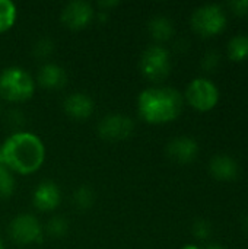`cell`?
<instances>
[{
	"label": "cell",
	"instance_id": "1",
	"mask_svg": "<svg viewBox=\"0 0 248 249\" xmlns=\"http://www.w3.org/2000/svg\"><path fill=\"white\" fill-rule=\"evenodd\" d=\"M3 162L9 171L19 175H32L45 160V146L42 140L29 131L12 133L0 147Z\"/></svg>",
	"mask_w": 248,
	"mask_h": 249
},
{
	"label": "cell",
	"instance_id": "2",
	"mask_svg": "<svg viewBox=\"0 0 248 249\" xmlns=\"http://www.w3.org/2000/svg\"><path fill=\"white\" fill-rule=\"evenodd\" d=\"M183 109V95L175 88L151 86L137 96V112L149 124L174 121Z\"/></svg>",
	"mask_w": 248,
	"mask_h": 249
},
{
	"label": "cell",
	"instance_id": "3",
	"mask_svg": "<svg viewBox=\"0 0 248 249\" xmlns=\"http://www.w3.org/2000/svg\"><path fill=\"white\" fill-rule=\"evenodd\" d=\"M35 80L19 66H9L0 73V96L7 102H25L34 96Z\"/></svg>",
	"mask_w": 248,
	"mask_h": 249
},
{
	"label": "cell",
	"instance_id": "4",
	"mask_svg": "<svg viewBox=\"0 0 248 249\" xmlns=\"http://www.w3.org/2000/svg\"><path fill=\"white\" fill-rule=\"evenodd\" d=\"M140 73L151 82L159 83L168 77L171 71L170 51L162 45H149L140 55Z\"/></svg>",
	"mask_w": 248,
	"mask_h": 249
},
{
	"label": "cell",
	"instance_id": "5",
	"mask_svg": "<svg viewBox=\"0 0 248 249\" xmlns=\"http://www.w3.org/2000/svg\"><path fill=\"white\" fill-rule=\"evenodd\" d=\"M225 25L227 15L219 4H202L191 13L193 29L203 36H212L215 34H219L225 28Z\"/></svg>",
	"mask_w": 248,
	"mask_h": 249
},
{
	"label": "cell",
	"instance_id": "6",
	"mask_svg": "<svg viewBox=\"0 0 248 249\" xmlns=\"http://www.w3.org/2000/svg\"><path fill=\"white\" fill-rule=\"evenodd\" d=\"M186 98L193 108L199 111H209L216 105L219 90L212 80L206 77H196L187 86Z\"/></svg>",
	"mask_w": 248,
	"mask_h": 249
},
{
	"label": "cell",
	"instance_id": "7",
	"mask_svg": "<svg viewBox=\"0 0 248 249\" xmlns=\"http://www.w3.org/2000/svg\"><path fill=\"white\" fill-rule=\"evenodd\" d=\"M42 226L32 214H19L9 225V236L19 245L42 242Z\"/></svg>",
	"mask_w": 248,
	"mask_h": 249
},
{
	"label": "cell",
	"instance_id": "8",
	"mask_svg": "<svg viewBox=\"0 0 248 249\" xmlns=\"http://www.w3.org/2000/svg\"><path fill=\"white\" fill-rule=\"evenodd\" d=\"M134 130V121L126 114H108L98 124V134L107 142L127 140Z\"/></svg>",
	"mask_w": 248,
	"mask_h": 249
},
{
	"label": "cell",
	"instance_id": "9",
	"mask_svg": "<svg viewBox=\"0 0 248 249\" xmlns=\"http://www.w3.org/2000/svg\"><path fill=\"white\" fill-rule=\"evenodd\" d=\"M94 18H95V10L92 4L83 0L69 1L60 13L61 23L72 31H80L86 28L94 20Z\"/></svg>",
	"mask_w": 248,
	"mask_h": 249
},
{
	"label": "cell",
	"instance_id": "10",
	"mask_svg": "<svg viewBox=\"0 0 248 249\" xmlns=\"http://www.w3.org/2000/svg\"><path fill=\"white\" fill-rule=\"evenodd\" d=\"M167 156L177 163H190L199 155V144L193 137L178 136L168 142L165 147Z\"/></svg>",
	"mask_w": 248,
	"mask_h": 249
},
{
	"label": "cell",
	"instance_id": "11",
	"mask_svg": "<svg viewBox=\"0 0 248 249\" xmlns=\"http://www.w3.org/2000/svg\"><path fill=\"white\" fill-rule=\"evenodd\" d=\"M61 203V191L53 181H42L32 193V204L39 212H53Z\"/></svg>",
	"mask_w": 248,
	"mask_h": 249
},
{
	"label": "cell",
	"instance_id": "12",
	"mask_svg": "<svg viewBox=\"0 0 248 249\" xmlns=\"http://www.w3.org/2000/svg\"><path fill=\"white\" fill-rule=\"evenodd\" d=\"M63 108H64V112L73 118V120H88L94 111H95V104L92 101L91 96H88L86 93L83 92H75V93H70L64 102H63Z\"/></svg>",
	"mask_w": 248,
	"mask_h": 249
},
{
	"label": "cell",
	"instance_id": "13",
	"mask_svg": "<svg viewBox=\"0 0 248 249\" xmlns=\"http://www.w3.org/2000/svg\"><path fill=\"white\" fill-rule=\"evenodd\" d=\"M38 85L45 89H60L67 82V74L64 69L56 63H45L39 67L37 76Z\"/></svg>",
	"mask_w": 248,
	"mask_h": 249
},
{
	"label": "cell",
	"instance_id": "14",
	"mask_svg": "<svg viewBox=\"0 0 248 249\" xmlns=\"http://www.w3.org/2000/svg\"><path fill=\"white\" fill-rule=\"evenodd\" d=\"M210 174L221 181L234 179L238 174V163L234 158L228 155H216L209 162Z\"/></svg>",
	"mask_w": 248,
	"mask_h": 249
},
{
	"label": "cell",
	"instance_id": "15",
	"mask_svg": "<svg viewBox=\"0 0 248 249\" xmlns=\"http://www.w3.org/2000/svg\"><path fill=\"white\" fill-rule=\"evenodd\" d=\"M148 31L155 41H158V42L168 41L174 35V23L170 18H167L164 15H158L149 20Z\"/></svg>",
	"mask_w": 248,
	"mask_h": 249
},
{
	"label": "cell",
	"instance_id": "16",
	"mask_svg": "<svg viewBox=\"0 0 248 249\" xmlns=\"http://www.w3.org/2000/svg\"><path fill=\"white\" fill-rule=\"evenodd\" d=\"M228 55L234 61H241L248 57V35L246 34H238L232 36L227 45Z\"/></svg>",
	"mask_w": 248,
	"mask_h": 249
},
{
	"label": "cell",
	"instance_id": "17",
	"mask_svg": "<svg viewBox=\"0 0 248 249\" xmlns=\"http://www.w3.org/2000/svg\"><path fill=\"white\" fill-rule=\"evenodd\" d=\"M18 18L16 4L10 0H0V34L13 28Z\"/></svg>",
	"mask_w": 248,
	"mask_h": 249
},
{
	"label": "cell",
	"instance_id": "18",
	"mask_svg": "<svg viewBox=\"0 0 248 249\" xmlns=\"http://www.w3.org/2000/svg\"><path fill=\"white\" fill-rule=\"evenodd\" d=\"M73 203L79 210L91 209L95 203V194H94L92 188H89L86 185L79 187L73 194Z\"/></svg>",
	"mask_w": 248,
	"mask_h": 249
},
{
	"label": "cell",
	"instance_id": "19",
	"mask_svg": "<svg viewBox=\"0 0 248 249\" xmlns=\"http://www.w3.org/2000/svg\"><path fill=\"white\" fill-rule=\"evenodd\" d=\"M47 233L53 238H63L67 231H69V222L63 216H54L48 220L47 226Z\"/></svg>",
	"mask_w": 248,
	"mask_h": 249
},
{
	"label": "cell",
	"instance_id": "20",
	"mask_svg": "<svg viewBox=\"0 0 248 249\" xmlns=\"http://www.w3.org/2000/svg\"><path fill=\"white\" fill-rule=\"evenodd\" d=\"M54 51V42L51 38H39L35 44H34V48H32V53L34 55L38 58V60H45L48 58Z\"/></svg>",
	"mask_w": 248,
	"mask_h": 249
},
{
	"label": "cell",
	"instance_id": "21",
	"mask_svg": "<svg viewBox=\"0 0 248 249\" xmlns=\"http://www.w3.org/2000/svg\"><path fill=\"white\" fill-rule=\"evenodd\" d=\"M16 181L9 169L0 172V198H9L15 193Z\"/></svg>",
	"mask_w": 248,
	"mask_h": 249
},
{
	"label": "cell",
	"instance_id": "22",
	"mask_svg": "<svg viewBox=\"0 0 248 249\" xmlns=\"http://www.w3.org/2000/svg\"><path fill=\"white\" fill-rule=\"evenodd\" d=\"M221 61V54L216 50H209L205 53L203 58H202V69L205 71H213Z\"/></svg>",
	"mask_w": 248,
	"mask_h": 249
},
{
	"label": "cell",
	"instance_id": "23",
	"mask_svg": "<svg viewBox=\"0 0 248 249\" xmlns=\"http://www.w3.org/2000/svg\"><path fill=\"white\" fill-rule=\"evenodd\" d=\"M212 233V226L210 222L206 219H197L193 223V235L197 239H208Z\"/></svg>",
	"mask_w": 248,
	"mask_h": 249
},
{
	"label": "cell",
	"instance_id": "24",
	"mask_svg": "<svg viewBox=\"0 0 248 249\" xmlns=\"http://www.w3.org/2000/svg\"><path fill=\"white\" fill-rule=\"evenodd\" d=\"M228 6L237 15H248V0H234L229 1Z\"/></svg>",
	"mask_w": 248,
	"mask_h": 249
},
{
	"label": "cell",
	"instance_id": "25",
	"mask_svg": "<svg viewBox=\"0 0 248 249\" xmlns=\"http://www.w3.org/2000/svg\"><path fill=\"white\" fill-rule=\"evenodd\" d=\"M7 120H9V123L13 125V127H19V125H22L23 123H25V115L20 112V111H10L9 112V115H7Z\"/></svg>",
	"mask_w": 248,
	"mask_h": 249
},
{
	"label": "cell",
	"instance_id": "26",
	"mask_svg": "<svg viewBox=\"0 0 248 249\" xmlns=\"http://www.w3.org/2000/svg\"><path fill=\"white\" fill-rule=\"evenodd\" d=\"M120 4V1H117V0H114V1H99L98 3V6L104 10V12H108L111 7H115V6H118Z\"/></svg>",
	"mask_w": 248,
	"mask_h": 249
},
{
	"label": "cell",
	"instance_id": "27",
	"mask_svg": "<svg viewBox=\"0 0 248 249\" xmlns=\"http://www.w3.org/2000/svg\"><path fill=\"white\" fill-rule=\"evenodd\" d=\"M243 229L248 232V216H246L244 219H243Z\"/></svg>",
	"mask_w": 248,
	"mask_h": 249
},
{
	"label": "cell",
	"instance_id": "28",
	"mask_svg": "<svg viewBox=\"0 0 248 249\" xmlns=\"http://www.w3.org/2000/svg\"><path fill=\"white\" fill-rule=\"evenodd\" d=\"M4 169H7V168H6V165H4V162H3V156H1V152H0V172L4 171Z\"/></svg>",
	"mask_w": 248,
	"mask_h": 249
},
{
	"label": "cell",
	"instance_id": "29",
	"mask_svg": "<svg viewBox=\"0 0 248 249\" xmlns=\"http://www.w3.org/2000/svg\"><path fill=\"white\" fill-rule=\"evenodd\" d=\"M205 249H224L221 245H216V244H212V245H208Z\"/></svg>",
	"mask_w": 248,
	"mask_h": 249
},
{
	"label": "cell",
	"instance_id": "30",
	"mask_svg": "<svg viewBox=\"0 0 248 249\" xmlns=\"http://www.w3.org/2000/svg\"><path fill=\"white\" fill-rule=\"evenodd\" d=\"M183 249H200V248H197L196 245H186Z\"/></svg>",
	"mask_w": 248,
	"mask_h": 249
},
{
	"label": "cell",
	"instance_id": "31",
	"mask_svg": "<svg viewBox=\"0 0 248 249\" xmlns=\"http://www.w3.org/2000/svg\"><path fill=\"white\" fill-rule=\"evenodd\" d=\"M0 249H4V245H3V241H1V238H0Z\"/></svg>",
	"mask_w": 248,
	"mask_h": 249
},
{
	"label": "cell",
	"instance_id": "32",
	"mask_svg": "<svg viewBox=\"0 0 248 249\" xmlns=\"http://www.w3.org/2000/svg\"><path fill=\"white\" fill-rule=\"evenodd\" d=\"M0 111H1V105H0Z\"/></svg>",
	"mask_w": 248,
	"mask_h": 249
}]
</instances>
